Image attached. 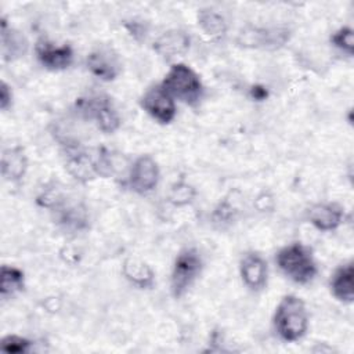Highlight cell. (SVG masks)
<instances>
[{
  "label": "cell",
  "mask_w": 354,
  "mask_h": 354,
  "mask_svg": "<svg viewBox=\"0 0 354 354\" xmlns=\"http://www.w3.org/2000/svg\"><path fill=\"white\" fill-rule=\"evenodd\" d=\"M308 328V313L304 301L295 296L286 295L281 299L274 314V329L283 342H297Z\"/></svg>",
  "instance_id": "cell-1"
},
{
  "label": "cell",
  "mask_w": 354,
  "mask_h": 354,
  "mask_svg": "<svg viewBox=\"0 0 354 354\" xmlns=\"http://www.w3.org/2000/svg\"><path fill=\"white\" fill-rule=\"evenodd\" d=\"M275 261L288 278L300 285L311 282L318 272L311 249L301 242H295L279 249Z\"/></svg>",
  "instance_id": "cell-2"
},
{
  "label": "cell",
  "mask_w": 354,
  "mask_h": 354,
  "mask_svg": "<svg viewBox=\"0 0 354 354\" xmlns=\"http://www.w3.org/2000/svg\"><path fill=\"white\" fill-rule=\"evenodd\" d=\"M160 86L173 98L189 106L198 105L203 97V86L199 75L185 64L171 65Z\"/></svg>",
  "instance_id": "cell-3"
},
{
  "label": "cell",
  "mask_w": 354,
  "mask_h": 354,
  "mask_svg": "<svg viewBox=\"0 0 354 354\" xmlns=\"http://www.w3.org/2000/svg\"><path fill=\"white\" fill-rule=\"evenodd\" d=\"M76 106L83 118L93 120L105 134L115 133L120 126L119 113L108 95L95 94L87 98H79Z\"/></svg>",
  "instance_id": "cell-4"
},
{
  "label": "cell",
  "mask_w": 354,
  "mask_h": 354,
  "mask_svg": "<svg viewBox=\"0 0 354 354\" xmlns=\"http://www.w3.org/2000/svg\"><path fill=\"white\" fill-rule=\"evenodd\" d=\"M202 266V257L195 248H185L177 254L170 277V290L176 299L189 289L201 274Z\"/></svg>",
  "instance_id": "cell-5"
},
{
  "label": "cell",
  "mask_w": 354,
  "mask_h": 354,
  "mask_svg": "<svg viewBox=\"0 0 354 354\" xmlns=\"http://www.w3.org/2000/svg\"><path fill=\"white\" fill-rule=\"evenodd\" d=\"M140 102L142 109L159 123L167 124L176 116L174 100L160 84L149 87Z\"/></svg>",
  "instance_id": "cell-6"
},
{
  "label": "cell",
  "mask_w": 354,
  "mask_h": 354,
  "mask_svg": "<svg viewBox=\"0 0 354 354\" xmlns=\"http://www.w3.org/2000/svg\"><path fill=\"white\" fill-rule=\"evenodd\" d=\"M159 176V166L155 159L149 155H141L134 160L130 169V188L141 195L148 194L158 185Z\"/></svg>",
  "instance_id": "cell-7"
},
{
  "label": "cell",
  "mask_w": 354,
  "mask_h": 354,
  "mask_svg": "<svg viewBox=\"0 0 354 354\" xmlns=\"http://www.w3.org/2000/svg\"><path fill=\"white\" fill-rule=\"evenodd\" d=\"M87 69L101 80L111 82L118 77L122 71V62L113 48L100 46L94 48L86 58Z\"/></svg>",
  "instance_id": "cell-8"
},
{
  "label": "cell",
  "mask_w": 354,
  "mask_h": 354,
  "mask_svg": "<svg viewBox=\"0 0 354 354\" xmlns=\"http://www.w3.org/2000/svg\"><path fill=\"white\" fill-rule=\"evenodd\" d=\"M35 53L40 65L48 71H62L73 62V50L68 44L54 46L47 40H40Z\"/></svg>",
  "instance_id": "cell-9"
},
{
  "label": "cell",
  "mask_w": 354,
  "mask_h": 354,
  "mask_svg": "<svg viewBox=\"0 0 354 354\" xmlns=\"http://www.w3.org/2000/svg\"><path fill=\"white\" fill-rule=\"evenodd\" d=\"M239 272L243 283L252 292H260L266 288L268 278V267L267 261L259 253H246L239 263Z\"/></svg>",
  "instance_id": "cell-10"
},
{
  "label": "cell",
  "mask_w": 354,
  "mask_h": 354,
  "mask_svg": "<svg viewBox=\"0 0 354 354\" xmlns=\"http://www.w3.org/2000/svg\"><path fill=\"white\" fill-rule=\"evenodd\" d=\"M307 218L319 231H333L342 224L344 213L333 203H317L307 210Z\"/></svg>",
  "instance_id": "cell-11"
},
{
  "label": "cell",
  "mask_w": 354,
  "mask_h": 354,
  "mask_svg": "<svg viewBox=\"0 0 354 354\" xmlns=\"http://www.w3.org/2000/svg\"><path fill=\"white\" fill-rule=\"evenodd\" d=\"M189 48V36L180 29H171L160 35L155 43L153 50L166 58L183 55Z\"/></svg>",
  "instance_id": "cell-12"
},
{
  "label": "cell",
  "mask_w": 354,
  "mask_h": 354,
  "mask_svg": "<svg viewBox=\"0 0 354 354\" xmlns=\"http://www.w3.org/2000/svg\"><path fill=\"white\" fill-rule=\"evenodd\" d=\"M330 292L332 295L343 301L351 303L354 300V268L353 263H344L333 272L330 278Z\"/></svg>",
  "instance_id": "cell-13"
},
{
  "label": "cell",
  "mask_w": 354,
  "mask_h": 354,
  "mask_svg": "<svg viewBox=\"0 0 354 354\" xmlns=\"http://www.w3.org/2000/svg\"><path fill=\"white\" fill-rule=\"evenodd\" d=\"M122 272L130 283L140 289H149L153 286L155 274L152 268L140 259H126L122 266Z\"/></svg>",
  "instance_id": "cell-14"
},
{
  "label": "cell",
  "mask_w": 354,
  "mask_h": 354,
  "mask_svg": "<svg viewBox=\"0 0 354 354\" xmlns=\"http://www.w3.org/2000/svg\"><path fill=\"white\" fill-rule=\"evenodd\" d=\"M28 50V40L26 37L12 29L7 26L6 19H1V53H3V58L6 61H14L19 57H22Z\"/></svg>",
  "instance_id": "cell-15"
},
{
  "label": "cell",
  "mask_w": 354,
  "mask_h": 354,
  "mask_svg": "<svg viewBox=\"0 0 354 354\" xmlns=\"http://www.w3.org/2000/svg\"><path fill=\"white\" fill-rule=\"evenodd\" d=\"M28 167V160L21 147L4 149L1 155V173L8 181H19Z\"/></svg>",
  "instance_id": "cell-16"
},
{
  "label": "cell",
  "mask_w": 354,
  "mask_h": 354,
  "mask_svg": "<svg viewBox=\"0 0 354 354\" xmlns=\"http://www.w3.org/2000/svg\"><path fill=\"white\" fill-rule=\"evenodd\" d=\"M66 169L69 174L82 183H87L100 176L97 159H93L87 152H77L71 155L66 162Z\"/></svg>",
  "instance_id": "cell-17"
},
{
  "label": "cell",
  "mask_w": 354,
  "mask_h": 354,
  "mask_svg": "<svg viewBox=\"0 0 354 354\" xmlns=\"http://www.w3.org/2000/svg\"><path fill=\"white\" fill-rule=\"evenodd\" d=\"M1 282H0V295L1 299H7L14 296L17 292H21L24 289V272L14 267V266H1L0 271Z\"/></svg>",
  "instance_id": "cell-18"
},
{
  "label": "cell",
  "mask_w": 354,
  "mask_h": 354,
  "mask_svg": "<svg viewBox=\"0 0 354 354\" xmlns=\"http://www.w3.org/2000/svg\"><path fill=\"white\" fill-rule=\"evenodd\" d=\"M198 25L209 36H221L227 30L225 19L214 10L203 8L198 12Z\"/></svg>",
  "instance_id": "cell-19"
},
{
  "label": "cell",
  "mask_w": 354,
  "mask_h": 354,
  "mask_svg": "<svg viewBox=\"0 0 354 354\" xmlns=\"http://www.w3.org/2000/svg\"><path fill=\"white\" fill-rule=\"evenodd\" d=\"M330 41L339 50L344 51L348 55H353V53H354V32L350 26H343V28L337 29L332 35Z\"/></svg>",
  "instance_id": "cell-20"
},
{
  "label": "cell",
  "mask_w": 354,
  "mask_h": 354,
  "mask_svg": "<svg viewBox=\"0 0 354 354\" xmlns=\"http://www.w3.org/2000/svg\"><path fill=\"white\" fill-rule=\"evenodd\" d=\"M194 196H195V189L189 184L180 181L171 185L169 198H170V202L174 203L176 206H183L189 203L194 199Z\"/></svg>",
  "instance_id": "cell-21"
},
{
  "label": "cell",
  "mask_w": 354,
  "mask_h": 354,
  "mask_svg": "<svg viewBox=\"0 0 354 354\" xmlns=\"http://www.w3.org/2000/svg\"><path fill=\"white\" fill-rule=\"evenodd\" d=\"M30 340L22 337V336H18V335H7L1 339V344H0V348L1 351L4 353H12V354H17V353H25L28 351L29 346H30Z\"/></svg>",
  "instance_id": "cell-22"
},
{
  "label": "cell",
  "mask_w": 354,
  "mask_h": 354,
  "mask_svg": "<svg viewBox=\"0 0 354 354\" xmlns=\"http://www.w3.org/2000/svg\"><path fill=\"white\" fill-rule=\"evenodd\" d=\"M86 212L83 209H80L79 206L75 207H68L66 210L61 212V221L66 225V227H72V228H82L86 225Z\"/></svg>",
  "instance_id": "cell-23"
},
{
  "label": "cell",
  "mask_w": 354,
  "mask_h": 354,
  "mask_svg": "<svg viewBox=\"0 0 354 354\" xmlns=\"http://www.w3.org/2000/svg\"><path fill=\"white\" fill-rule=\"evenodd\" d=\"M234 213H235V210L228 201L220 202V205L213 212V221L218 223V224L230 223L234 218Z\"/></svg>",
  "instance_id": "cell-24"
},
{
  "label": "cell",
  "mask_w": 354,
  "mask_h": 354,
  "mask_svg": "<svg viewBox=\"0 0 354 354\" xmlns=\"http://www.w3.org/2000/svg\"><path fill=\"white\" fill-rule=\"evenodd\" d=\"M12 102V93L10 86L3 80L0 84V108L1 111H7Z\"/></svg>",
  "instance_id": "cell-25"
},
{
  "label": "cell",
  "mask_w": 354,
  "mask_h": 354,
  "mask_svg": "<svg viewBox=\"0 0 354 354\" xmlns=\"http://www.w3.org/2000/svg\"><path fill=\"white\" fill-rule=\"evenodd\" d=\"M250 95L254 98V100H264L267 97V90L261 86H253L250 88Z\"/></svg>",
  "instance_id": "cell-26"
}]
</instances>
